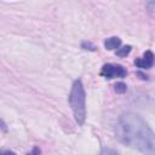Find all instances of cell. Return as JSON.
Masks as SVG:
<instances>
[{
	"label": "cell",
	"instance_id": "obj_3",
	"mask_svg": "<svg viewBox=\"0 0 155 155\" xmlns=\"http://www.w3.org/2000/svg\"><path fill=\"white\" fill-rule=\"evenodd\" d=\"M101 74L105 79H109L110 80V79H114V78H125L127 75V70H126V68H124L120 64L108 63V64H104L102 67Z\"/></svg>",
	"mask_w": 155,
	"mask_h": 155
},
{
	"label": "cell",
	"instance_id": "obj_2",
	"mask_svg": "<svg viewBox=\"0 0 155 155\" xmlns=\"http://www.w3.org/2000/svg\"><path fill=\"white\" fill-rule=\"evenodd\" d=\"M69 104L74 114V119L79 125H84L86 119V93L80 79L75 80L71 85L69 93Z\"/></svg>",
	"mask_w": 155,
	"mask_h": 155
},
{
	"label": "cell",
	"instance_id": "obj_4",
	"mask_svg": "<svg viewBox=\"0 0 155 155\" xmlns=\"http://www.w3.org/2000/svg\"><path fill=\"white\" fill-rule=\"evenodd\" d=\"M134 64L140 69H150L154 64V53L151 51H145L142 58H137Z\"/></svg>",
	"mask_w": 155,
	"mask_h": 155
},
{
	"label": "cell",
	"instance_id": "obj_9",
	"mask_svg": "<svg viewBox=\"0 0 155 155\" xmlns=\"http://www.w3.org/2000/svg\"><path fill=\"white\" fill-rule=\"evenodd\" d=\"M137 76H139L142 80H148V75H145V74H143L140 71H137Z\"/></svg>",
	"mask_w": 155,
	"mask_h": 155
},
{
	"label": "cell",
	"instance_id": "obj_10",
	"mask_svg": "<svg viewBox=\"0 0 155 155\" xmlns=\"http://www.w3.org/2000/svg\"><path fill=\"white\" fill-rule=\"evenodd\" d=\"M102 153H113V154H116V151H114V150H102Z\"/></svg>",
	"mask_w": 155,
	"mask_h": 155
},
{
	"label": "cell",
	"instance_id": "obj_5",
	"mask_svg": "<svg viewBox=\"0 0 155 155\" xmlns=\"http://www.w3.org/2000/svg\"><path fill=\"white\" fill-rule=\"evenodd\" d=\"M104 46H105L107 50H116L117 47L121 46V39L117 38V36L108 38V39H105V41H104Z\"/></svg>",
	"mask_w": 155,
	"mask_h": 155
},
{
	"label": "cell",
	"instance_id": "obj_7",
	"mask_svg": "<svg viewBox=\"0 0 155 155\" xmlns=\"http://www.w3.org/2000/svg\"><path fill=\"white\" fill-rule=\"evenodd\" d=\"M114 91L116 93H125L127 91V86H126L125 82H121V81L120 82H116L114 85Z\"/></svg>",
	"mask_w": 155,
	"mask_h": 155
},
{
	"label": "cell",
	"instance_id": "obj_6",
	"mask_svg": "<svg viewBox=\"0 0 155 155\" xmlns=\"http://www.w3.org/2000/svg\"><path fill=\"white\" fill-rule=\"evenodd\" d=\"M132 50V46L131 45H125L122 47H117L116 51H115V54L119 56V57H126Z\"/></svg>",
	"mask_w": 155,
	"mask_h": 155
},
{
	"label": "cell",
	"instance_id": "obj_8",
	"mask_svg": "<svg viewBox=\"0 0 155 155\" xmlns=\"http://www.w3.org/2000/svg\"><path fill=\"white\" fill-rule=\"evenodd\" d=\"M81 47L84 50H88V51H96L97 50V47L92 42H90V41H82L81 42Z\"/></svg>",
	"mask_w": 155,
	"mask_h": 155
},
{
	"label": "cell",
	"instance_id": "obj_1",
	"mask_svg": "<svg viewBox=\"0 0 155 155\" xmlns=\"http://www.w3.org/2000/svg\"><path fill=\"white\" fill-rule=\"evenodd\" d=\"M117 140L142 153H155V136L145 120L136 113L122 114L115 126Z\"/></svg>",
	"mask_w": 155,
	"mask_h": 155
}]
</instances>
